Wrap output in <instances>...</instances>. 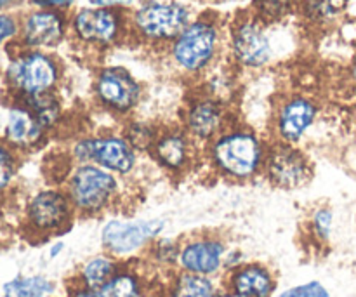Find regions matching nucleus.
Returning <instances> with one entry per match:
<instances>
[{"instance_id": "nucleus-1", "label": "nucleus", "mask_w": 356, "mask_h": 297, "mask_svg": "<svg viewBox=\"0 0 356 297\" xmlns=\"http://www.w3.org/2000/svg\"><path fill=\"white\" fill-rule=\"evenodd\" d=\"M271 139L250 125L233 122L214 141L202 148V162L216 177L245 184L263 177Z\"/></svg>"}, {"instance_id": "nucleus-2", "label": "nucleus", "mask_w": 356, "mask_h": 297, "mask_svg": "<svg viewBox=\"0 0 356 297\" xmlns=\"http://www.w3.org/2000/svg\"><path fill=\"white\" fill-rule=\"evenodd\" d=\"M124 179L94 163L72 166L65 179V191L76 218L94 219L118 207L124 198Z\"/></svg>"}, {"instance_id": "nucleus-3", "label": "nucleus", "mask_w": 356, "mask_h": 297, "mask_svg": "<svg viewBox=\"0 0 356 297\" xmlns=\"http://www.w3.org/2000/svg\"><path fill=\"white\" fill-rule=\"evenodd\" d=\"M72 166L94 163L120 179H129L139 167V155L120 131L80 134L70 146Z\"/></svg>"}, {"instance_id": "nucleus-4", "label": "nucleus", "mask_w": 356, "mask_h": 297, "mask_svg": "<svg viewBox=\"0 0 356 297\" xmlns=\"http://www.w3.org/2000/svg\"><path fill=\"white\" fill-rule=\"evenodd\" d=\"M221 45V30L211 16L191 19L183 33L169 44L176 68L186 75H202L214 65Z\"/></svg>"}, {"instance_id": "nucleus-5", "label": "nucleus", "mask_w": 356, "mask_h": 297, "mask_svg": "<svg viewBox=\"0 0 356 297\" xmlns=\"http://www.w3.org/2000/svg\"><path fill=\"white\" fill-rule=\"evenodd\" d=\"M162 218H122L110 216L103 223L99 242L104 252L120 261H134L143 257L148 247L165 232Z\"/></svg>"}, {"instance_id": "nucleus-6", "label": "nucleus", "mask_w": 356, "mask_h": 297, "mask_svg": "<svg viewBox=\"0 0 356 297\" xmlns=\"http://www.w3.org/2000/svg\"><path fill=\"white\" fill-rule=\"evenodd\" d=\"M193 14L176 0H146L129 14V31L149 44H170L191 23Z\"/></svg>"}, {"instance_id": "nucleus-7", "label": "nucleus", "mask_w": 356, "mask_h": 297, "mask_svg": "<svg viewBox=\"0 0 356 297\" xmlns=\"http://www.w3.org/2000/svg\"><path fill=\"white\" fill-rule=\"evenodd\" d=\"M97 104L120 118L132 117L143 99V86L124 66H106L96 73L92 83Z\"/></svg>"}, {"instance_id": "nucleus-8", "label": "nucleus", "mask_w": 356, "mask_h": 297, "mask_svg": "<svg viewBox=\"0 0 356 297\" xmlns=\"http://www.w3.org/2000/svg\"><path fill=\"white\" fill-rule=\"evenodd\" d=\"M76 40L90 47H111L129 30V17L122 9L86 6L75 10L70 21Z\"/></svg>"}, {"instance_id": "nucleus-9", "label": "nucleus", "mask_w": 356, "mask_h": 297, "mask_svg": "<svg viewBox=\"0 0 356 297\" xmlns=\"http://www.w3.org/2000/svg\"><path fill=\"white\" fill-rule=\"evenodd\" d=\"M315 176V166L305 150L294 145L271 141L263 179L278 190L292 191L306 186Z\"/></svg>"}, {"instance_id": "nucleus-10", "label": "nucleus", "mask_w": 356, "mask_h": 297, "mask_svg": "<svg viewBox=\"0 0 356 297\" xmlns=\"http://www.w3.org/2000/svg\"><path fill=\"white\" fill-rule=\"evenodd\" d=\"M235 122L229 106L209 94L200 93L188 99L181 111L179 125L200 148L214 141Z\"/></svg>"}, {"instance_id": "nucleus-11", "label": "nucleus", "mask_w": 356, "mask_h": 297, "mask_svg": "<svg viewBox=\"0 0 356 297\" xmlns=\"http://www.w3.org/2000/svg\"><path fill=\"white\" fill-rule=\"evenodd\" d=\"M228 45L232 59L242 68H263L273 58L268 24L250 13L233 21Z\"/></svg>"}, {"instance_id": "nucleus-12", "label": "nucleus", "mask_w": 356, "mask_h": 297, "mask_svg": "<svg viewBox=\"0 0 356 297\" xmlns=\"http://www.w3.org/2000/svg\"><path fill=\"white\" fill-rule=\"evenodd\" d=\"M148 156L163 172L181 177L202 162V148L179 124L162 125Z\"/></svg>"}, {"instance_id": "nucleus-13", "label": "nucleus", "mask_w": 356, "mask_h": 297, "mask_svg": "<svg viewBox=\"0 0 356 297\" xmlns=\"http://www.w3.org/2000/svg\"><path fill=\"white\" fill-rule=\"evenodd\" d=\"M320 115V104L306 94H292L277 104L271 118V141L299 146Z\"/></svg>"}, {"instance_id": "nucleus-14", "label": "nucleus", "mask_w": 356, "mask_h": 297, "mask_svg": "<svg viewBox=\"0 0 356 297\" xmlns=\"http://www.w3.org/2000/svg\"><path fill=\"white\" fill-rule=\"evenodd\" d=\"M61 70L54 58L42 51H28L17 56L7 70L10 86L23 97L54 93Z\"/></svg>"}, {"instance_id": "nucleus-15", "label": "nucleus", "mask_w": 356, "mask_h": 297, "mask_svg": "<svg viewBox=\"0 0 356 297\" xmlns=\"http://www.w3.org/2000/svg\"><path fill=\"white\" fill-rule=\"evenodd\" d=\"M228 249V242L219 233L202 232L181 239L177 271L218 278L222 275V264Z\"/></svg>"}, {"instance_id": "nucleus-16", "label": "nucleus", "mask_w": 356, "mask_h": 297, "mask_svg": "<svg viewBox=\"0 0 356 297\" xmlns=\"http://www.w3.org/2000/svg\"><path fill=\"white\" fill-rule=\"evenodd\" d=\"M26 219L31 230L49 236L65 233L73 225L76 214L65 188H45L30 198Z\"/></svg>"}, {"instance_id": "nucleus-17", "label": "nucleus", "mask_w": 356, "mask_h": 297, "mask_svg": "<svg viewBox=\"0 0 356 297\" xmlns=\"http://www.w3.org/2000/svg\"><path fill=\"white\" fill-rule=\"evenodd\" d=\"M222 287L238 297H275L278 280L268 264L247 261L222 277Z\"/></svg>"}, {"instance_id": "nucleus-18", "label": "nucleus", "mask_w": 356, "mask_h": 297, "mask_svg": "<svg viewBox=\"0 0 356 297\" xmlns=\"http://www.w3.org/2000/svg\"><path fill=\"white\" fill-rule=\"evenodd\" d=\"M68 31V21L59 10L38 9L28 14L23 23V42L33 51L61 44Z\"/></svg>"}, {"instance_id": "nucleus-19", "label": "nucleus", "mask_w": 356, "mask_h": 297, "mask_svg": "<svg viewBox=\"0 0 356 297\" xmlns=\"http://www.w3.org/2000/svg\"><path fill=\"white\" fill-rule=\"evenodd\" d=\"M49 131L40 124L33 111L24 104L10 108L6 124V141L16 148H37L47 138Z\"/></svg>"}, {"instance_id": "nucleus-20", "label": "nucleus", "mask_w": 356, "mask_h": 297, "mask_svg": "<svg viewBox=\"0 0 356 297\" xmlns=\"http://www.w3.org/2000/svg\"><path fill=\"white\" fill-rule=\"evenodd\" d=\"M155 287L153 275L141 259L125 261L110 284L103 289L106 297H146Z\"/></svg>"}, {"instance_id": "nucleus-21", "label": "nucleus", "mask_w": 356, "mask_h": 297, "mask_svg": "<svg viewBox=\"0 0 356 297\" xmlns=\"http://www.w3.org/2000/svg\"><path fill=\"white\" fill-rule=\"evenodd\" d=\"M124 261L117 259L108 252L94 254V256L87 257L76 270L75 277L72 278L75 284L82 285V287L94 289V291H103L111 278L117 275L120 270Z\"/></svg>"}, {"instance_id": "nucleus-22", "label": "nucleus", "mask_w": 356, "mask_h": 297, "mask_svg": "<svg viewBox=\"0 0 356 297\" xmlns=\"http://www.w3.org/2000/svg\"><path fill=\"white\" fill-rule=\"evenodd\" d=\"M221 287L218 278L174 271L162 280V297H216Z\"/></svg>"}, {"instance_id": "nucleus-23", "label": "nucleus", "mask_w": 356, "mask_h": 297, "mask_svg": "<svg viewBox=\"0 0 356 297\" xmlns=\"http://www.w3.org/2000/svg\"><path fill=\"white\" fill-rule=\"evenodd\" d=\"M181 252V239L176 236H159L152 246L148 247L143 257V261L149 273H160L163 278L177 271V263H179Z\"/></svg>"}, {"instance_id": "nucleus-24", "label": "nucleus", "mask_w": 356, "mask_h": 297, "mask_svg": "<svg viewBox=\"0 0 356 297\" xmlns=\"http://www.w3.org/2000/svg\"><path fill=\"white\" fill-rule=\"evenodd\" d=\"M336 226V212L330 205L322 204L313 207L306 221V236L315 249H325L330 243Z\"/></svg>"}, {"instance_id": "nucleus-25", "label": "nucleus", "mask_w": 356, "mask_h": 297, "mask_svg": "<svg viewBox=\"0 0 356 297\" xmlns=\"http://www.w3.org/2000/svg\"><path fill=\"white\" fill-rule=\"evenodd\" d=\"M160 129H162V125H156L152 120L129 117L122 124L120 132L125 136V139L131 143V146L139 155H148L152 146L155 145L156 138H159Z\"/></svg>"}, {"instance_id": "nucleus-26", "label": "nucleus", "mask_w": 356, "mask_h": 297, "mask_svg": "<svg viewBox=\"0 0 356 297\" xmlns=\"http://www.w3.org/2000/svg\"><path fill=\"white\" fill-rule=\"evenodd\" d=\"M24 106L33 111L35 117L49 132L54 131L63 120V104L54 93L37 94V96L23 97Z\"/></svg>"}, {"instance_id": "nucleus-27", "label": "nucleus", "mask_w": 356, "mask_h": 297, "mask_svg": "<svg viewBox=\"0 0 356 297\" xmlns=\"http://www.w3.org/2000/svg\"><path fill=\"white\" fill-rule=\"evenodd\" d=\"M299 7L306 19L323 24L341 16L348 7V0H301Z\"/></svg>"}, {"instance_id": "nucleus-28", "label": "nucleus", "mask_w": 356, "mask_h": 297, "mask_svg": "<svg viewBox=\"0 0 356 297\" xmlns=\"http://www.w3.org/2000/svg\"><path fill=\"white\" fill-rule=\"evenodd\" d=\"M299 3L301 0H254L250 14L266 24L278 23L291 16V13L298 9Z\"/></svg>"}, {"instance_id": "nucleus-29", "label": "nucleus", "mask_w": 356, "mask_h": 297, "mask_svg": "<svg viewBox=\"0 0 356 297\" xmlns=\"http://www.w3.org/2000/svg\"><path fill=\"white\" fill-rule=\"evenodd\" d=\"M17 287L21 297H49L54 294V282L49 280L44 275H33V277H17Z\"/></svg>"}, {"instance_id": "nucleus-30", "label": "nucleus", "mask_w": 356, "mask_h": 297, "mask_svg": "<svg viewBox=\"0 0 356 297\" xmlns=\"http://www.w3.org/2000/svg\"><path fill=\"white\" fill-rule=\"evenodd\" d=\"M275 297H330L329 289L318 280H309L275 294Z\"/></svg>"}, {"instance_id": "nucleus-31", "label": "nucleus", "mask_w": 356, "mask_h": 297, "mask_svg": "<svg viewBox=\"0 0 356 297\" xmlns=\"http://www.w3.org/2000/svg\"><path fill=\"white\" fill-rule=\"evenodd\" d=\"M14 170H16V159L14 153L7 146L0 145V191L13 181Z\"/></svg>"}, {"instance_id": "nucleus-32", "label": "nucleus", "mask_w": 356, "mask_h": 297, "mask_svg": "<svg viewBox=\"0 0 356 297\" xmlns=\"http://www.w3.org/2000/svg\"><path fill=\"white\" fill-rule=\"evenodd\" d=\"M249 259H247L245 254H243L238 247H229L228 252H226L225 256V264H222V277H225L226 273H229V271L236 270L238 266H242Z\"/></svg>"}, {"instance_id": "nucleus-33", "label": "nucleus", "mask_w": 356, "mask_h": 297, "mask_svg": "<svg viewBox=\"0 0 356 297\" xmlns=\"http://www.w3.org/2000/svg\"><path fill=\"white\" fill-rule=\"evenodd\" d=\"M35 6H38L40 9H49V10H63L70 9V7L75 3V0H31Z\"/></svg>"}, {"instance_id": "nucleus-34", "label": "nucleus", "mask_w": 356, "mask_h": 297, "mask_svg": "<svg viewBox=\"0 0 356 297\" xmlns=\"http://www.w3.org/2000/svg\"><path fill=\"white\" fill-rule=\"evenodd\" d=\"M14 33H16V23H14L13 17L6 16V14H0V42L13 37Z\"/></svg>"}, {"instance_id": "nucleus-35", "label": "nucleus", "mask_w": 356, "mask_h": 297, "mask_svg": "<svg viewBox=\"0 0 356 297\" xmlns=\"http://www.w3.org/2000/svg\"><path fill=\"white\" fill-rule=\"evenodd\" d=\"M89 6L94 7H110V9H122L124 10L125 7L132 6L134 0H87Z\"/></svg>"}, {"instance_id": "nucleus-36", "label": "nucleus", "mask_w": 356, "mask_h": 297, "mask_svg": "<svg viewBox=\"0 0 356 297\" xmlns=\"http://www.w3.org/2000/svg\"><path fill=\"white\" fill-rule=\"evenodd\" d=\"M3 297H21L16 278H14V280H10V282H7V284L3 285Z\"/></svg>"}, {"instance_id": "nucleus-37", "label": "nucleus", "mask_w": 356, "mask_h": 297, "mask_svg": "<svg viewBox=\"0 0 356 297\" xmlns=\"http://www.w3.org/2000/svg\"><path fill=\"white\" fill-rule=\"evenodd\" d=\"M63 250H65V243H63L61 240H58V242L52 243L51 249H49V257H51V259H56V257L61 256Z\"/></svg>"}, {"instance_id": "nucleus-38", "label": "nucleus", "mask_w": 356, "mask_h": 297, "mask_svg": "<svg viewBox=\"0 0 356 297\" xmlns=\"http://www.w3.org/2000/svg\"><path fill=\"white\" fill-rule=\"evenodd\" d=\"M216 297H238L236 294H233L232 291H228V289H225V287H221V291L218 292V296Z\"/></svg>"}, {"instance_id": "nucleus-39", "label": "nucleus", "mask_w": 356, "mask_h": 297, "mask_svg": "<svg viewBox=\"0 0 356 297\" xmlns=\"http://www.w3.org/2000/svg\"><path fill=\"white\" fill-rule=\"evenodd\" d=\"M350 73H351V79H353V82H355V86H356V54L353 56V61H351Z\"/></svg>"}, {"instance_id": "nucleus-40", "label": "nucleus", "mask_w": 356, "mask_h": 297, "mask_svg": "<svg viewBox=\"0 0 356 297\" xmlns=\"http://www.w3.org/2000/svg\"><path fill=\"white\" fill-rule=\"evenodd\" d=\"M10 2H13V0H0V9H3V7L9 6Z\"/></svg>"}]
</instances>
